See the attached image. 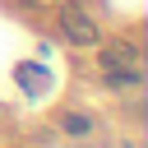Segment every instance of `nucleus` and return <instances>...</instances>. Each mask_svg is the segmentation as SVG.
Instances as JSON below:
<instances>
[{"label": "nucleus", "mask_w": 148, "mask_h": 148, "mask_svg": "<svg viewBox=\"0 0 148 148\" xmlns=\"http://www.w3.org/2000/svg\"><path fill=\"white\" fill-rule=\"evenodd\" d=\"M106 83H116V88H130V83H139V74H134V69H111V74H106Z\"/></svg>", "instance_id": "7ed1b4c3"}, {"label": "nucleus", "mask_w": 148, "mask_h": 148, "mask_svg": "<svg viewBox=\"0 0 148 148\" xmlns=\"http://www.w3.org/2000/svg\"><path fill=\"white\" fill-rule=\"evenodd\" d=\"M60 28H65V37L74 46H97V23L88 14H79V9H65L60 14Z\"/></svg>", "instance_id": "f257e3e1"}, {"label": "nucleus", "mask_w": 148, "mask_h": 148, "mask_svg": "<svg viewBox=\"0 0 148 148\" xmlns=\"http://www.w3.org/2000/svg\"><path fill=\"white\" fill-rule=\"evenodd\" d=\"M60 130H65L69 139H83V134H92V120H88L83 111H65V116H60Z\"/></svg>", "instance_id": "f03ea898"}]
</instances>
